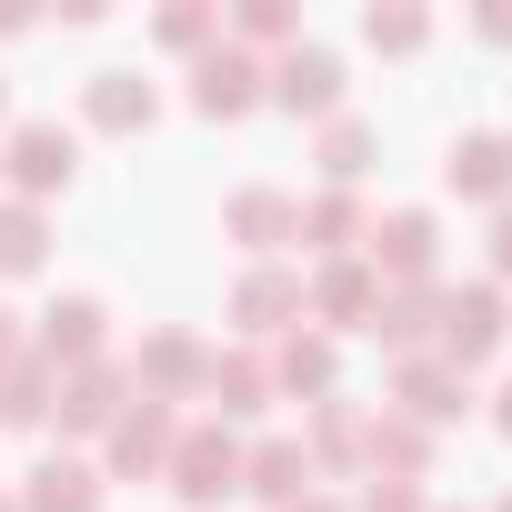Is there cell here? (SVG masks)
<instances>
[{"instance_id":"obj_1","label":"cell","mask_w":512,"mask_h":512,"mask_svg":"<svg viewBox=\"0 0 512 512\" xmlns=\"http://www.w3.org/2000/svg\"><path fill=\"white\" fill-rule=\"evenodd\" d=\"M502 332H512V312H502V292H492V282H472V292H452V302H442V362H452V372L492 362V352H502Z\"/></svg>"},{"instance_id":"obj_2","label":"cell","mask_w":512,"mask_h":512,"mask_svg":"<svg viewBox=\"0 0 512 512\" xmlns=\"http://www.w3.org/2000/svg\"><path fill=\"white\" fill-rule=\"evenodd\" d=\"M171 442H181V422H171V402H121V422H111V472L121 482H141V472H171Z\"/></svg>"},{"instance_id":"obj_3","label":"cell","mask_w":512,"mask_h":512,"mask_svg":"<svg viewBox=\"0 0 512 512\" xmlns=\"http://www.w3.org/2000/svg\"><path fill=\"white\" fill-rule=\"evenodd\" d=\"M171 492L201 502V512H211L221 492H241V442H231V432H181V442H171Z\"/></svg>"},{"instance_id":"obj_4","label":"cell","mask_w":512,"mask_h":512,"mask_svg":"<svg viewBox=\"0 0 512 512\" xmlns=\"http://www.w3.org/2000/svg\"><path fill=\"white\" fill-rule=\"evenodd\" d=\"M0 161H11V181H21V191H71V171H81V141H71L61 121H21Z\"/></svg>"},{"instance_id":"obj_5","label":"cell","mask_w":512,"mask_h":512,"mask_svg":"<svg viewBox=\"0 0 512 512\" xmlns=\"http://www.w3.org/2000/svg\"><path fill=\"white\" fill-rule=\"evenodd\" d=\"M262 91H272V71L251 61V51H201V71H191V101H201L211 121H241Z\"/></svg>"},{"instance_id":"obj_6","label":"cell","mask_w":512,"mask_h":512,"mask_svg":"<svg viewBox=\"0 0 512 512\" xmlns=\"http://www.w3.org/2000/svg\"><path fill=\"white\" fill-rule=\"evenodd\" d=\"M442 181L462 201H512V131H462L452 161H442Z\"/></svg>"},{"instance_id":"obj_7","label":"cell","mask_w":512,"mask_h":512,"mask_svg":"<svg viewBox=\"0 0 512 512\" xmlns=\"http://www.w3.org/2000/svg\"><path fill=\"white\" fill-rule=\"evenodd\" d=\"M272 101H282V111H332V101H342V61H332L322 41H292V51L272 61Z\"/></svg>"},{"instance_id":"obj_8","label":"cell","mask_w":512,"mask_h":512,"mask_svg":"<svg viewBox=\"0 0 512 512\" xmlns=\"http://www.w3.org/2000/svg\"><path fill=\"white\" fill-rule=\"evenodd\" d=\"M462 402H472V382H462L442 352H432V362H402V422H422V432H432V422H452Z\"/></svg>"},{"instance_id":"obj_9","label":"cell","mask_w":512,"mask_h":512,"mask_svg":"<svg viewBox=\"0 0 512 512\" xmlns=\"http://www.w3.org/2000/svg\"><path fill=\"white\" fill-rule=\"evenodd\" d=\"M362 241H372V272H402V282L432 272V211H392V221H372Z\"/></svg>"},{"instance_id":"obj_10","label":"cell","mask_w":512,"mask_h":512,"mask_svg":"<svg viewBox=\"0 0 512 512\" xmlns=\"http://www.w3.org/2000/svg\"><path fill=\"white\" fill-rule=\"evenodd\" d=\"M101 322H111V312H101L91 292L51 302V312H41V362H91V352H101Z\"/></svg>"},{"instance_id":"obj_11","label":"cell","mask_w":512,"mask_h":512,"mask_svg":"<svg viewBox=\"0 0 512 512\" xmlns=\"http://www.w3.org/2000/svg\"><path fill=\"white\" fill-rule=\"evenodd\" d=\"M241 482L262 492V502H282V512H292V502L312 492V452H302V442H262V452H241Z\"/></svg>"},{"instance_id":"obj_12","label":"cell","mask_w":512,"mask_h":512,"mask_svg":"<svg viewBox=\"0 0 512 512\" xmlns=\"http://www.w3.org/2000/svg\"><path fill=\"white\" fill-rule=\"evenodd\" d=\"M61 422H71V432H111V422H121V372H111V362H81V372L61 382Z\"/></svg>"},{"instance_id":"obj_13","label":"cell","mask_w":512,"mask_h":512,"mask_svg":"<svg viewBox=\"0 0 512 512\" xmlns=\"http://www.w3.org/2000/svg\"><path fill=\"white\" fill-rule=\"evenodd\" d=\"M21 512H101V472H91V462H61V452H51V462L31 472Z\"/></svg>"},{"instance_id":"obj_14","label":"cell","mask_w":512,"mask_h":512,"mask_svg":"<svg viewBox=\"0 0 512 512\" xmlns=\"http://www.w3.org/2000/svg\"><path fill=\"white\" fill-rule=\"evenodd\" d=\"M151 111H161V101H151L141 71H91V121H101V131H141Z\"/></svg>"},{"instance_id":"obj_15","label":"cell","mask_w":512,"mask_h":512,"mask_svg":"<svg viewBox=\"0 0 512 512\" xmlns=\"http://www.w3.org/2000/svg\"><path fill=\"white\" fill-rule=\"evenodd\" d=\"M312 302H322V322H362V332H372V312H382V282H372V262H332Z\"/></svg>"},{"instance_id":"obj_16","label":"cell","mask_w":512,"mask_h":512,"mask_svg":"<svg viewBox=\"0 0 512 512\" xmlns=\"http://www.w3.org/2000/svg\"><path fill=\"white\" fill-rule=\"evenodd\" d=\"M292 312H302V292H292L282 272H241V292H231V322H241V332H282Z\"/></svg>"},{"instance_id":"obj_17","label":"cell","mask_w":512,"mask_h":512,"mask_svg":"<svg viewBox=\"0 0 512 512\" xmlns=\"http://www.w3.org/2000/svg\"><path fill=\"white\" fill-rule=\"evenodd\" d=\"M201 392H211L221 412H262V402H272V362H251V352H231V362H201Z\"/></svg>"},{"instance_id":"obj_18","label":"cell","mask_w":512,"mask_h":512,"mask_svg":"<svg viewBox=\"0 0 512 512\" xmlns=\"http://www.w3.org/2000/svg\"><path fill=\"white\" fill-rule=\"evenodd\" d=\"M292 221H302V211H292L282 191H231V241H251V251H272Z\"/></svg>"},{"instance_id":"obj_19","label":"cell","mask_w":512,"mask_h":512,"mask_svg":"<svg viewBox=\"0 0 512 512\" xmlns=\"http://www.w3.org/2000/svg\"><path fill=\"white\" fill-rule=\"evenodd\" d=\"M362 452H372V472H422V462H432V432H422V422H402V412H382Z\"/></svg>"},{"instance_id":"obj_20","label":"cell","mask_w":512,"mask_h":512,"mask_svg":"<svg viewBox=\"0 0 512 512\" xmlns=\"http://www.w3.org/2000/svg\"><path fill=\"white\" fill-rule=\"evenodd\" d=\"M41 211L31 201H0V272H41Z\"/></svg>"},{"instance_id":"obj_21","label":"cell","mask_w":512,"mask_h":512,"mask_svg":"<svg viewBox=\"0 0 512 512\" xmlns=\"http://www.w3.org/2000/svg\"><path fill=\"white\" fill-rule=\"evenodd\" d=\"M141 382H161V392H181V382H201V342H191V332H161V342L141 352ZM161 392H151V402H161Z\"/></svg>"},{"instance_id":"obj_22","label":"cell","mask_w":512,"mask_h":512,"mask_svg":"<svg viewBox=\"0 0 512 512\" xmlns=\"http://www.w3.org/2000/svg\"><path fill=\"white\" fill-rule=\"evenodd\" d=\"M332 372H342V362H332V342H292V352L272 362V382H282V392H322V402H332Z\"/></svg>"},{"instance_id":"obj_23","label":"cell","mask_w":512,"mask_h":512,"mask_svg":"<svg viewBox=\"0 0 512 512\" xmlns=\"http://www.w3.org/2000/svg\"><path fill=\"white\" fill-rule=\"evenodd\" d=\"M322 171H332V181H362V171H372V121H332V131H322Z\"/></svg>"},{"instance_id":"obj_24","label":"cell","mask_w":512,"mask_h":512,"mask_svg":"<svg viewBox=\"0 0 512 512\" xmlns=\"http://www.w3.org/2000/svg\"><path fill=\"white\" fill-rule=\"evenodd\" d=\"M312 442H322V462H352V452L372 442V422H362L352 402H322V412H312Z\"/></svg>"},{"instance_id":"obj_25","label":"cell","mask_w":512,"mask_h":512,"mask_svg":"<svg viewBox=\"0 0 512 512\" xmlns=\"http://www.w3.org/2000/svg\"><path fill=\"white\" fill-rule=\"evenodd\" d=\"M292 231H312V251H352V231H362V211H352V201L332 191V201H312V211H302Z\"/></svg>"},{"instance_id":"obj_26","label":"cell","mask_w":512,"mask_h":512,"mask_svg":"<svg viewBox=\"0 0 512 512\" xmlns=\"http://www.w3.org/2000/svg\"><path fill=\"white\" fill-rule=\"evenodd\" d=\"M432 312H442V302H432V292H402V302H382V312H372V332H382V342H402V352H412V342H422V332H432Z\"/></svg>"},{"instance_id":"obj_27","label":"cell","mask_w":512,"mask_h":512,"mask_svg":"<svg viewBox=\"0 0 512 512\" xmlns=\"http://www.w3.org/2000/svg\"><path fill=\"white\" fill-rule=\"evenodd\" d=\"M362 41H372V51H422V41H432V21H422V11H372V21H362Z\"/></svg>"},{"instance_id":"obj_28","label":"cell","mask_w":512,"mask_h":512,"mask_svg":"<svg viewBox=\"0 0 512 512\" xmlns=\"http://www.w3.org/2000/svg\"><path fill=\"white\" fill-rule=\"evenodd\" d=\"M241 41H292V11H282V0H251V11H241Z\"/></svg>"},{"instance_id":"obj_29","label":"cell","mask_w":512,"mask_h":512,"mask_svg":"<svg viewBox=\"0 0 512 512\" xmlns=\"http://www.w3.org/2000/svg\"><path fill=\"white\" fill-rule=\"evenodd\" d=\"M161 41H171V51H201V41H211V11H161Z\"/></svg>"},{"instance_id":"obj_30","label":"cell","mask_w":512,"mask_h":512,"mask_svg":"<svg viewBox=\"0 0 512 512\" xmlns=\"http://www.w3.org/2000/svg\"><path fill=\"white\" fill-rule=\"evenodd\" d=\"M362 512H422V492H412V482H372V502H362Z\"/></svg>"},{"instance_id":"obj_31","label":"cell","mask_w":512,"mask_h":512,"mask_svg":"<svg viewBox=\"0 0 512 512\" xmlns=\"http://www.w3.org/2000/svg\"><path fill=\"white\" fill-rule=\"evenodd\" d=\"M492 272H512V201H502V221H492Z\"/></svg>"},{"instance_id":"obj_32","label":"cell","mask_w":512,"mask_h":512,"mask_svg":"<svg viewBox=\"0 0 512 512\" xmlns=\"http://www.w3.org/2000/svg\"><path fill=\"white\" fill-rule=\"evenodd\" d=\"M21 362V332H11V312H0V372H11Z\"/></svg>"},{"instance_id":"obj_33","label":"cell","mask_w":512,"mask_h":512,"mask_svg":"<svg viewBox=\"0 0 512 512\" xmlns=\"http://www.w3.org/2000/svg\"><path fill=\"white\" fill-rule=\"evenodd\" d=\"M492 402H502V412H492V422H502V442H512V382H502V392H492Z\"/></svg>"},{"instance_id":"obj_34","label":"cell","mask_w":512,"mask_h":512,"mask_svg":"<svg viewBox=\"0 0 512 512\" xmlns=\"http://www.w3.org/2000/svg\"><path fill=\"white\" fill-rule=\"evenodd\" d=\"M292 512H332V502H312V492H302V502H292Z\"/></svg>"},{"instance_id":"obj_35","label":"cell","mask_w":512,"mask_h":512,"mask_svg":"<svg viewBox=\"0 0 512 512\" xmlns=\"http://www.w3.org/2000/svg\"><path fill=\"white\" fill-rule=\"evenodd\" d=\"M0 512H21V502H11V492H0Z\"/></svg>"},{"instance_id":"obj_36","label":"cell","mask_w":512,"mask_h":512,"mask_svg":"<svg viewBox=\"0 0 512 512\" xmlns=\"http://www.w3.org/2000/svg\"><path fill=\"white\" fill-rule=\"evenodd\" d=\"M0 101H11V91H0Z\"/></svg>"},{"instance_id":"obj_37","label":"cell","mask_w":512,"mask_h":512,"mask_svg":"<svg viewBox=\"0 0 512 512\" xmlns=\"http://www.w3.org/2000/svg\"><path fill=\"white\" fill-rule=\"evenodd\" d=\"M502 512H512V502H502Z\"/></svg>"}]
</instances>
